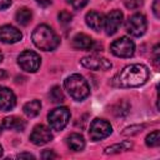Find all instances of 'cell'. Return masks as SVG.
<instances>
[{
	"mask_svg": "<svg viewBox=\"0 0 160 160\" xmlns=\"http://www.w3.org/2000/svg\"><path fill=\"white\" fill-rule=\"evenodd\" d=\"M16 104V98L15 94L5 86L0 88V110L2 111H9L11 109H14Z\"/></svg>",
	"mask_w": 160,
	"mask_h": 160,
	"instance_id": "4fadbf2b",
	"label": "cell"
},
{
	"mask_svg": "<svg viewBox=\"0 0 160 160\" xmlns=\"http://www.w3.org/2000/svg\"><path fill=\"white\" fill-rule=\"evenodd\" d=\"M149 79V69L142 64H130L122 68L116 76L114 82L120 88H135L146 82Z\"/></svg>",
	"mask_w": 160,
	"mask_h": 160,
	"instance_id": "6da1fadb",
	"label": "cell"
},
{
	"mask_svg": "<svg viewBox=\"0 0 160 160\" xmlns=\"http://www.w3.org/2000/svg\"><path fill=\"white\" fill-rule=\"evenodd\" d=\"M0 132H1V126H0Z\"/></svg>",
	"mask_w": 160,
	"mask_h": 160,
	"instance_id": "8d00e7d4",
	"label": "cell"
},
{
	"mask_svg": "<svg viewBox=\"0 0 160 160\" xmlns=\"http://www.w3.org/2000/svg\"><path fill=\"white\" fill-rule=\"evenodd\" d=\"M11 5V0H0V10H5Z\"/></svg>",
	"mask_w": 160,
	"mask_h": 160,
	"instance_id": "4dcf8cb0",
	"label": "cell"
},
{
	"mask_svg": "<svg viewBox=\"0 0 160 160\" xmlns=\"http://www.w3.org/2000/svg\"><path fill=\"white\" fill-rule=\"evenodd\" d=\"M124 4L129 10H136L142 5V0H124Z\"/></svg>",
	"mask_w": 160,
	"mask_h": 160,
	"instance_id": "d4e9b609",
	"label": "cell"
},
{
	"mask_svg": "<svg viewBox=\"0 0 160 160\" xmlns=\"http://www.w3.org/2000/svg\"><path fill=\"white\" fill-rule=\"evenodd\" d=\"M94 40L86 34H76L72 38V48L79 50H91Z\"/></svg>",
	"mask_w": 160,
	"mask_h": 160,
	"instance_id": "2e32d148",
	"label": "cell"
},
{
	"mask_svg": "<svg viewBox=\"0 0 160 160\" xmlns=\"http://www.w3.org/2000/svg\"><path fill=\"white\" fill-rule=\"evenodd\" d=\"M152 58H154V64L156 68H159V61H160V50H159V45H155L154 50H152Z\"/></svg>",
	"mask_w": 160,
	"mask_h": 160,
	"instance_id": "83f0119b",
	"label": "cell"
},
{
	"mask_svg": "<svg viewBox=\"0 0 160 160\" xmlns=\"http://www.w3.org/2000/svg\"><path fill=\"white\" fill-rule=\"evenodd\" d=\"M66 2L70 4L74 9H81L89 2V0H66Z\"/></svg>",
	"mask_w": 160,
	"mask_h": 160,
	"instance_id": "4316f807",
	"label": "cell"
},
{
	"mask_svg": "<svg viewBox=\"0 0 160 160\" xmlns=\"http://www.w3.org/2000/svg\"><path fill=\"white\" fill-rule=\"evenodd\" d=\"M2 59H4V56H2V52H1V51H0V62H1V61H2Z\"/></svg>",
	"mask_w": 160,
	"mask_h": 160,
	"instance_id": "e575fe53",
	"label": "cell"
},
{
	"mask_svg": "<svg viewBox=\"0 0 160 160\" xmlns=\"http://www.w3.org/2000/svg\"><path fill=\"white\" fill-rule=\"evenodd\" d=\"M110 51L119 58H130L135 52V44L128 36H121L111 42Z\"/></svg>",
	"mask_w": 160,
	"mask_h": 160,
	"instance_id": "5b68a950",
	"label": "cell"
},
{
	"mask_svg": "<svg viewBox=\"0 0 160 160\" xmlns=\"http://www.w3.org/2000/svg\"><path fill=\"white\" fill-rule=\"evenodd\" d=\"M80 64L90 70H109L111 69L112 64L110 62V60H108L104 56H100L98 54H91L88 56H84L80 60Z\"/></svg>",
	"mask_w": 160,
	"mask_h": 160,
	"instance_id": "9c48e42d",
	"label": "cell"
},
{
	"mask_svg": "<svg viewBox=\"0 0 160 160\" xmlns=\"http://www.w3.org/2000/svg\"><path fill=\"white\" fill-rule=\"evenodd\" d=\"M40 110H41V102L39 100H31V101L26 102L22 108L24 114L29 118H34V116L39 115Z\"/></svg>",
	"mask_w": 160,
	"mask_h": 160,
	"instance_id": "d6986e66",
	"label": "cell"
},
{
	"mask_svg": "<svg viewBox=\"0 0 160 160\" xmlns=\"http://www.w3.org/2000/svg\"><path fill=\"white\" fill-rule=\"evenodd\" d=\"M145 142L149 148H158L160 145V131L159 130H154L152 132H150L146 139Z\"/></svg>",
	"mask_w": 160,
	"mask_h": 160,
	"instance_id": "603a6c76",
	"label": "cell"
},
{
	"mask_svg": "<svg viewBox=\"0 0 160 160\" xmlns=\"http://www.w3.org/2000/svg\"><path fill=\"white\" fill-rule=\"evenodd\" d=\"M51 140H52V134H51L50 129L46 128L45 125H41V124L36 125L30 134V141L35 145H39V146L45 145Z\"/></svg>",
	"mask_w": 160,
	"mask_h": 160,
	"instance_id": "8fae6325",
	"label": "cell"
},
{
	"mask_svg": "<svg viewBox=\"0 0 160 160\" xmlns=\"http://www.w3.org/2000/svg\"><path fill=\"white\" fill-rule=\"evenodd\" d=\"M70 120V110L66 106H59L52 109L48 114V121L52 130H62Z\"/></svg>",
	"mask_w": 160,
	"mask_h": 160,
	"instance_id": "277c9868",
	"label": "cell"
},
{
	"mask_svg": "<svg viewBox=\"0 0 160 160\" xmlns=\"http://www.w3.org/2000/svg\"><path fill=\"white\" fill-rule=\"evenodd\" d=\"M68 141V145L71 150L74 151H81L84 148H85V140H84V136L78 134V132H72L68 136L66 139Z\"/></svg>",
	"mask_w": 160,
	"mask_h": 160,
	"instance_id": "e0dca14e",
	"label": "cell"
},
{
	"mask_svg": "<svg viewBox=\"0 0 160 160\" xmlns=\"http://www.w3.org/2000/svg\"><path fill=\"white\" fill-rule=\"evenodd\" d=\"M131 146H132L131 142H129V141H122V142H120V144H114V145H110V146L105 148L104 152H105L106 155L119 154V152H121V151H124V150H129Z\"/></svg>",
	"mask_w": 160,
	"mask_h": 160,
	"instance_id": "ffe728a7",
	"label": "cell"
},
{
	"mask_svg": "<svg viewBox=\"0 0 160 160\" xmlns=\"http://www.w3.org/2000/svg\"><path fill=\"white\" fill-rule=\"evenodd\" d=\"M18 64H19V66L24 71L35 72L40 68L41 59H40V56L35 51H32V50H25V51H22L18 56Z\"/></svg>",
	"mask_w": 160,
	"mask_h": 160,
	"instance_id": "52a82bcc",
	"label": "cell"
},
{
	"mask_svg": "<svg viewBox=\"0 0 160 160\" xmlns=\"http://www.w3.org/2000/svg\"><path fill=\"white\" fill-rule=\"evenodd\" d=\"M22 39V34L12 25L0 26V41L4 44H15Z\"/></svg>",
	"mask_w": 160,
	"mask_h": 160,
	"instance_id": "7c38bea8",
	"label": "cell"
},
{
	"mask_svg": "<svg viewBox=\"0 0 160 160\" xmlns=\"http://www.w3.org/2000/svg\"><path fill=\"white\" fill-rule=\"evenodd\" d=\"M2 155V148H1V145H0V156Z\"/></svg>",
	"mask_w": 160,
	"mask_h": 160,
	"instance_id": "d590c367",
	"label": "cell"
},
{
	"mask_svg": "<svg viewBox=\"0 0 160 160\" xmlns=\"http://www.w3.org/2000/svg\"><path fill=\"white\" fill-rule=\"evenodd\" d=\"M148 28L146 18L142 14H134L129 16V19L125 22L126 31L132 36H141L145 34Z\"/></svg>",
	"mask_w": 160,
	"mask_h": 160,
	"instance_id": "ba28073f",
	"label": "cell"
},
{
	"mask_svg": "<svg viewBox=\"0 0 160 160\" xmlns=\"http://www.w3.org/2000/svg\"><path fill=\"white\" fill-rule=\"evenodd\" d=\"M18 158H19V159H22V158H26V159H35V156H34V155H31V154H28V152H22V154H19V155H18Z\"/></svg>",
	"mask_w": 160,
	"mask_h": 160,
	"instance_id": "1f68e13d",
	"label": "cell"
},
{
	"mask_svg": "<svg viewBox=\"0 0 160 160\" xmlns=\"http://www.w3.org/2000/svg\"><path fill=\"white\" fill-rule=\"evenodd\" d=\"M41 158L45 159V160H48V159H56L58 155H56L52 150H45V151L41 154Z\"/></svg>",
	"mask_w": 160,
	"mask_h": 160,
	"instance_id": "f1b7e54d",
	"label": "cell"
},
{
	"mask_svg": "<svg viewBox=\"0 0 160 160\" xmlns=\"http://www.w3.org/2000/svg\"><path fill=\"white\" fill-rule=\"evenodd\" d=\"M5 76V71L2 70V71H0V78H4Z\"/></svg>",
	"mask_w": 160,
	"mask_h": 160,
	"instance_id": "836d02e7",
	"label": "cell"
},
{
	"mask_svg": "<svg viewBox=\"0 0 160 160\" xmlns=\"http://www.w3.org/2000/svg\"><path fill=\"white\" fill-rule=\"evenodd\" d=\"M111 131H112V126L110 125L109 121L96 118L90 124L89 136L92 141H99V140H102V139L108 138L111 134Z\"/></svg>",
	"mask_w": 160,
	"mask_h": 160,
	"instance_id": "8992f818",
	"label": "cell"
},
{
	"mask_svg": "<svg viewBox=\"0 0 160 160\" xmlns=\"http://www.w3.org/2000/svg\"><path fill=\"white\" fill-rule=\"evenodd\" d=\"M122 18H124V15L120 10H112L105 16L104 29H105L106 35H114L119 30L120 25L122 24Z\"/></svg>",
	"mask_w": 160,
	"mask_h": 160,
	"instance_id": "30bf717a",
	"label": "cell"
},
{
	"mask_svg": "<svg viewBox=\"0 0 160 160\" xmlns=\"http://www.w3.org/2000/svg\"><path fill=\"white\" fill-rule=\"evenodd\" d=\"M49 98L50 100L54 102V104H60L65 100V96H64V92L62 90L60 89V86H52L50 89V92H49Z\"/></svg>",
	"mask_w": 160,
	"mask_h": 160,
	"instance_id": "44dd1931",
	"label": "cell"
},
{
	"mask_svg": "<svg viewBox=\"0 0 160 160\" xmlns=\"http://www.w3.org/2000/svg\"><path fill=\"white\" fill-rule=\"evenodd\" d=\"M159 0H155L154 1V4H152V11H154V14H155V16L156 18H160V12H159Z\"/></svg>",
	"mask_w": 160,
	"mask_h": 160,
	"instance_id": "f546056e",
	"label": "cell"
},
{
	"mask_svg": "<svg viewBox=\"0 0 160 160\" xmlns=\"http://www.w3.org/2000/svg\"><path fill=\"white\" fill-rule=\"evenodd\" d=\"M104 15L101 12H98L95 10H91L89 11L86 15H85V21H86V25L92 29L94 31H100L102 30L104 28Z\"/></svg>",
	"mask_w": 160,
	"mask_h": 160,
	"instance_id": "5bb4252c",
	"label": "cell"
},
{
	"mask_svg": "<svg viewBox=\"0 0 160 160\" xmlns=\"http://www.w3.org/2000/svg\"><path fill=\"white\" fill-rule=\"evenodd\" d=\"M112 109H114L112 112H114L116 116H125V115L129 112V110H130V105H129L126 101L121 100V101L116 102Z\"/></svg>",
	"mask_w": 160,
	"mask_h": 160,
	"instance_id": "7402d4cb",
	"label": "cell"
},
{
	"mask_svg": "<svg viewBox=\"0 0 160 160\" xmlns=\"http://www.w3.org/2000/svg\"><path fill=\"white\" fill-rule=\"evenodd\" d=\"M31 19H32V12H31V10L28 9V8H20V9L16 11V14H15V20H16L20 25H22V26L29 25L30 21H31Z\"/></svg>",
	"mask_w": 160,
	"mask_h": 160,
	"instance_id": "ac0fdd59",
	"label": "cell"
},
{
	"mask_svg": "<svg viewBox=\"0 0 160 160\" xmlns=\"http://www.w3.org/2000/svg\"><path fill=\"white\" fill-rule=\"evenodd\" d=\"M142 128H144V125H134V126L126 128V129L122 131V135H134V134H138V132L141 131Z\"/></svg>",
	"mask_w": 160,
	"mask_h": 160,
	"instance_id": "484cf974",
	"label": "cell"
},
{
	"mask_svg": "<svg viewBox=\"0 0 160 160\" xmlns=\"http://www.w3.org/2000/svg\"><path fill=\"white\" fill-rule=\"evenodd\" d=\"M51 1H52V0H36V2H38L39 5H41V6H48V5L51 4Z\"/></svg>",
	"mask_w": 160,
	"mask_h": 160,
	"instance_id": "d6a6232c",
	"label": "cell"
},
{
	"mask_svg": "<svg viewBox=\"0 0 160 160\" xmlns=\"http://www.w3.org/2000/svg\"><path fill=\"white\" fill-rule=\"evenodd\" d=\"M25 126H26L25 120L18 116H6L1 122V128L8 130H15V131H22Z\"/></svg>",
	"mask_w": 160,
	"mask_h": 160,
	"instance_id": "9a60e30c",
	"label": "cell"
},
{
	"mask_svg": "<svg viewBox=\"0 0 160 160\" xmlns=\"http://www.w3.org/2000/svg\"><path fill=\"white\" fill-rule=\"evenodd\" d=\"M64 86L69 95L76 101L84 100L90 94L89 84L85 80V78L80 74H72L69 78H66V80L64 81Z\"/></svg>",
	"mask_w": 160,
	"mask_h": 160,
	"instance_id": "3957f363",
	"label": "cell"
},
{
	"mask_svg": "<svg viewBox=\"0 0 160 160\" xmlns=\"http://www.w3.org/2000/svg\"><path fill=\"white\" fill-rule=\"evenodd\" d=\"M58 19L61 24H69L71 20H72V14L70 11H66V10H62L59 12L58 15Z\"/></svg>",
	"mask_w": 160,
	"mask_h": 160,
	"instance_id": "cb8c5ba5",
	"label": "cell"
},
{
	"mask_svg": "<svg viewBox=\"0 0 160 160\" xmlns=\"http://www.w3.org/2000/svg\"><path fill=\"white\" fill-rule=\"evenodd\" d=\"M31 40L36 48L44 51H52L60 44V39L58 34L45 24L38 25L34 29L31 34Z\"/></svg>",
	"mask_w": 160,
	"mask_h": 160,
	"instance_id": "7a4b0ae2",
	"label": "cell"
}]
</instances>
